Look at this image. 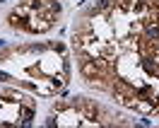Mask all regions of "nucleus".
Here are the masks:
<instances>
[{
    "instance_id": "5",
    "label": "nucleus",
    "mask_w": 159,
    "mask_h": 128,
    "mask_svg": "<svg viewBox=\"0 0 159 128\" xmlns=\"http://www.w3.org/2000/svg\"><path fill=\"white\" fill-rule=\"evenodd\" d=\"M51 49L56 51V53H60V56H65V44H60V41H56V44H51Z\"/></svg>"
},
{
    "instance_id": "8",
    "label": "nucleus",
    "mask_w": 159,
    "mask_h": 128,
    "mask_svg": "<svg viewBox=\"0 0 159 128\" xmlns=\"http://www.w3.org/2000/svg\"><path fill=\"white\" fill-rule=\"evenodd\" d=\"M0 2H5V0H0Z\"/></svg>"
},
{
    "instance_id": "4",
    "label": "nucleus",
    "mask_w": 159,
    "mask_h": 128,
    "mask_svg": "<svg viewBox=\"0 0 159 128\" xmlns=\"http://www.w3.org/2000/svg\"><path fill=\"white\" fill-rule=\"evenodd\" d=\"M34 114H36V111H34V109H27V111H24V118H20V123H22V126H29V123H31V121H34Z\"/></svg>"
},
{
    "instance_id": "7",
    "label": "nucleus",
    "mask_w": 159,
    "mask_h": 128,
    "mask_svg": "<svg viewBox=\"0 0 159 128\" xmlns=\"http://www.w3.org/2000/svg\"><path fill=\"white\" fill-rule=\"evenodd\" d=\"M2 46H5V41H2V39H0V49H2Z\"/></svg>"
},
{
    "instance_id": "6",
    "label": "nucleus",
    "mask_w": 159,
    "mask_h": 128,
    "mask_svg": "<svg viewBox=\"0 0 159 128\" xmlns=\"http://www.w3.org/2000/svg\"><path fill=\"white\" fill-rule=\"evenodd\" d=\"M0 80H10V75L7 73H0Z\"/></svg>"
},
{
    "instance_id": "1",
    "label": "nucleus",
    "mask_w": 159,
    "mask_h": 128,
    "mask_svg": "<svg viewBox=\"0 0 159 128\" xmlns=\"http://www.w3.org/2000/svg\"><path fill=\"white\" fill-rule=\"evenodd\" d=\"M140 65H142L145 73L157 75V73H159V56L154 53V51H147V53H142V56H140Z\"/></svg>"
},
{
    "instance_id": "3",
    "label": "nucleus",
    "mask_w": 159,
    "mask_h": 128,
    "mask_svg": "<svg viewBox=\"0 0 159 128\" xmlns=\"http://www.w3.org/2000/svg\"><path fill=\"white\" fill-rule=\"evenodd\" d=\"M111 7H113V2H111V0H97V2L92 5L89 15H97V12H106V10H111Z\"/></svg>"
},
{
    "instance_id": "2",
    "label": "nucleus",
    "mask_w": 159,
    "mask_h": 128,
    "mask_svg": "<svg viewBox=\"0 0 159 128\" xmlns=\"http://www.w3.org/2000/svg\"><path fill=\"white\" fill-rule=\"evenodd\" d=\"M145 41L159 44V22H147L145 24Z\"/></svg>"
}]
</instances>
